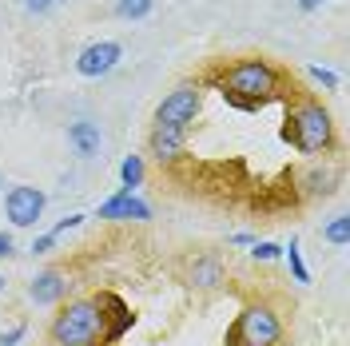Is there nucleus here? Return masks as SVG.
Segmentation results:
<instances>
[{
  "label": "nucleus",
  "mask_w": 350,
  "mask_h": 346,
  "mask_svg": "<svg viewBox=\"0 0 350 346\" xmlns=\"http://www.w3.org/2000/svg\"><path fill=\"white\" fill-rule=\"evenodd\" d=\"M0 255H12V235L8 231H0Z\"/></svg>",
  "instance_id": "obj_25"
},
{
  "label": "nucleus",
  "mask_w": 350,
  "mask_h": 346,
  "mask_svg": "<svg viewBox=\"0 0 350 346\" xmlns=\"http://www.w3.org/2000/svg\"><path fill=\"white\" fill-rule=\"evenodd\" d=\"M100 219H135V223H148V219H152V207H148L135 191H124V187H120L108 203H100Z\"/></svg>",
  "instance_id": "obj_11"
},
{
  "label": "nucleus",
  "mask_w": 350,
  "mask_h": 346,
  "mask_svg": "<svg viewBox=\"0 0 350 346\" xmlns=\"http://www.w3.org/2000/svg\"><path fill=\"white\" fill-rule=\"evenodd\" d=\"M323 239L334 243V247H347L350 243V215H334L330 219L327 227H323Z\"/></svg>",
  "instance_id": "obj_16"
},
{
  "label": "nucleus",
  "mask_w": 350,
  "mask_h": 346,
  "mask_svg": "<svg viewBox=\"0 0 350 346\" xmlns=\"http://www.w3.org/2000/svg\"><path fill=\"white\" fill-rule=\"evenodd\" d=\"M44 207H48V195L40 187H32V183H16L4 195V215H8L12 227H36Z\"/></svg>",
  "instance_id": "obj_7"
},
{
  "label": "nucleus",
  "mask_w": 350,
  "mask_h": 346,
  "mask_svg": "<svg viewBox=\"0 0 350 346\" xmlns=\"http://www.w3.org/2000/svg\"><path fill=\"white\" fill-rule=\"evenodd\" d=\"M286 319L271 299H251L239 306L235 323L227 326L223 346H283Z\"/></svg>",
  "instance_id": "obj_4"
},
{
  "label": "nucleus",
  "mask_w": 350,
  "mask_h": 346,
  "mask_svg": "<svg viewBox=\"0 0 350 346\" xmlns=\"http://www.w3.org/2000/svg\"><path fill=\"white\" fill-rule=\"evenodd\" d=\"M80 223H84V215H68V219H60V223H56V227H52V235L60 239V235H68V231H76V227H80Z\"/></svg>",
  "instance_id": "obj_22"
},
{
  "label": "nucleus",
  "mask_w": 350,
  "mask_h": 346,
  "mask_svg": "<svg viewBox=\"0 0 350 346\" xmlns=\"http://www.w3.org/2000/svg\"><path fill=\"white\" fill-rule=\"evenodd\" d=\"M203 80L239 111H259L283 100L295 76L283 64H275L271 56H231V60H219L215 68H207Z\"/></svg>",
  "instance_id": "obj_2"
},
{
  "label": "nucleus",
  "mask_w": 350,
  "mask_h": 346,
  "mask_svg": "<svg viewBox=\"0 0 350 346\" xmlns=\"http://www.w3.org/2000/svg\"><path fill=\"white\" fill-rule=\"evenodd\" d=\"M338 183H342V172H338V168H310V172L299 175V187H303V195H310V199L334 195Z\"/></svg>",
  "instance_id": "obj_13"
},
{
  "label": "nucleus",
  "mask_w": 350,
  "mask_h": 346,
  "mask_svg": "<svg viewBox=\"0 0 350 346\" xmlns=\"http://www.w3.org/2000/svg\"><path fill=\"white\" fill-rule=\"evenodd\" d=\"M199 111H203V80H183V84H175L155 104L152 124H167V128L191 131V124L199 120Z\"/></svg>",
  "instance_id": "obj_5"
},
{
  "label": "nucleus",
  "mask_w": 350,
  "mask_h": 346,
  "mask_svg": "<svg viewBox=\"0 0 350 346\" xmlns=\"http://www.w3.org/2000/svg\"><path fill=\"white\" fill-rule=\"evenodd\" d=\"M120 60H124V48L116 40H96L76 56V72H80L84 80H100V76H108Z\"/></svg>",
  "instance_id": "obj_9"
},
{
  "label": "nucleus",
  "mask_w": 350,
  "mask_h": 346,
  "mask_svg": "<svg viewBox=\"0 0 350 346\" xmlns=\"http://www.w3.org/2000/svg\"><path fill=\"white\" fill-rule=\"evenodd\" d=\"M28 334V326L24 323H16V326H8V330H0V346H16Z\"/></svg>",
  "instance_id": "obj_20"
},
{
  "label": "nucleus",
  "mask_w": 350,
  "mask_h": 346,
  "mask_svg": "<svg viewBox=\"0 0 350 346\" xmlns=\"http://www.w3.org/2000/svg\"><path fill=\"white\" fill-rule=\"evenodd\" d=\"M295 4H299V12H314V8H323L327 0H295Z\"/></svg>",
  "instance_id": "obj_24"
},
{
  "label": "nucleus",
  "mask_w": 350,
  "mask_h": 346,
  "mask_svg": "<svg viewBox=\"0 0 350 346\" xmlns=\"http://www.w3.org/2000/svg\"><path fill=\"white\" fill-rule=\"evenodd\" d=\"M286 263H291V275H295V282H310V271H306L303 251H299V239H291V247H286Z\"/></svg>",
  "instance_id": "obj_17"
},
{
  "label": "nucleus",
  "mask_w": 350,
  "mask_h": 346,
  "mask_svg": "<svg viewBox=\"0 0 350 346\" xmlns=\"http://www.w3.org/2000/svg\"><path fill=\"white\" fill-rule=\"evenodd\" d=\"M251 247H255V251H251V259H255V263H275L279 255H283V247H279V243H251Z\"/></svg>",
  "instance_id": "obj_18"
},
{
  "label": "nucleus",
  "mask_w": 350,
  "mask_h": 346,
  "mask_svg": "<svg viewBox=\"0 0 350 346\" xmlns=\"http://www.w3.org/2000/svg\"><path fill=\"white\" fill-rule=\"evenodd\" d=\"M131 326L128 306L116 295H80L64 299L48 319V346H116Z\"/></svg>",
  "instance_id": "obj_1"
},
{
  "label": "nucleus",
  "mask_w": 350,
  "mask_h": 346,
  "mask_svg": "<svg viewBox=\"0 0 350 346\" xmlns=\"http://www.w3.org/2000/svg\"><path fill=\"white\" fill-rule=\"evenodd\" d=\"M0 187H4V175H0Z\"/></svg>",
  "instance_id": "obj_27"
},
{
  "label": "nucleus",
  "mask_w": 350,
  "mask_h": 346,
  "mask_svg": "<svg viewBox=\"0 0 350 346\" xmlns=\"http://www.w3.org/2000/svg\"><path fill=\"white\" fill-rule=\"evenodd\" d=\"M4 287H8V279H4V275H0V295H4Z\"/></svg>",
  "instance_id": "obj_26"
},
{
  "label": "nucleus",
  "mask_w": 350,
  "mask_h": 346,
  "mask_svg": "<svg viewBox=\"0 0 350 346\" xmlns=\"http://www.w3.org/2000/svg\"><path fill=\"white\" fill-rule=\"evenodd\" d=\"M283 104H286L283 139L295 148V152H303V155L338 152V124H334L330 108L314 96V92H306V88H299L295 80H291Z\"/></svg>",
  "instance_id": "obj_3"
},
{
  "label": "nucleus",
  "mask_w": 350,
  "mask_h": 346,
  "mask_svg": "<svg viewBox=\"0 0 350 346\" xmlns=\"http://www.w3.org/2000/svg\"><path fill=\"white\" fill-rule=\"evenodd\" d=\"M155 8V0H116V16L120 21H144Z\"/></svg>",
  "instance_id": "obj_15"
},
{
  "label": "nucleus",
  "mask_w": 350,
  "mask_h": 346,
  "mask_svg": "<svg viewBox=\"0 0 350 346\" xmlns=\"http://www.w3.org/2000/svg\"><path fill=\"white\" fill-rule=\"evenodd\" d=\"M68 291H72V275L64 267H48L28 282V299L36 306H60L68 299Z\"/></svg>",
  "instance_id": "obj_10"
},
{
  "label": "nucleus",
  "mask_w": 350,
  "mask_h": 346,
  "mask_svg": "<svg viewBox=\"0 0 350 346\" xmlns=\"http://www.w3.org/2000/svg\"><path fill=\"white\" fill-rule=\"evenodd\" d=\"M52 247H56V235L48 231V235H40V239H36V243H32V255H48Z\"/></svg>",
  "instance_id": "obj_23"
},
{
  "label": "nucleus",
  "mask_w": 350,
  "mask_h": 346,
  "mask_svg": "<svg viewBox=\"0 0 350 346\" xmlns=\"http://www.w3.org/2000/svg\"><path fill=\"white\" fill-rule=\"evenodd\" d=\"M68 144H72V152L80 155V159H96V155H100V144H104L100 124H92V120L68 124Z\"/></svg>",
  "instance_id": "obj_12"
},
{
  "label": "nucleus",
  "mask_w": 350,
  "mask_h": 346,
  "mask_svg": "<svg viewBox=\"0 0 350 346\" xmlns=\"http://www.w3.org/2000/svg\"><path fill=\"white\" fill-rule=\"evenodd\" d=\"M120 183H124V191H135L144 183V155H128L120 163Z\"/></svg>",
  "instance_id": "obj_14"
},
{
  "label": "nucleus",
  "mask_w": 350,
  "mask_h": 346,
  "mask_svg": "<svg viewBox=\"0 0 350 346\" xmlns=\"http://www.w3.org/2000/svg\"><path fill=\"white\" fill-rule=\"evenodd\" d=\"M175 275L187 291H219L227 287V263L219 251H187L175 263Z\"/></svg>",
  "instance_id": "obj_6"
},
{
  "label": "nucleus",
  "mask_w": 350,
  "mask_h": 346,
  "mask_svg": "<svg viewBox=\"0 0 350 346\" xmlns=\"http://www.w3.org/2000/svg\"><path fill=\"white\" fill-rule=\"evenodd\" d=\"M187 152V131L183 128H167V124H152L148 128V155L159 168H175Z\"/></svg>",
  "instance_id": "obj_8"
},
{
  "label": "nucleus",
  "mask_w": 350,
  "mask_h": 346,
  "mask_svg": "<svg viewBox=\"0 0 350 346\" xmlns=\"http://www.w3.org/2000/svg\"><path fill=\"white\" fill-rule=\"evenodd\" d=\"M56 4H60V0H24V8H28L32 16H48Z\"/></svg>",
  "instance_id": "obj_21"
},
{
  "label": "nucleus",
  "mask_w": 350,
  "mask_h": 346,
  "mask_svg": "<svg viewBox=\"0 0 350 346\" xmlns=\"http://www.w3.org/2000/svg\"><path fill=\"white\" fill-rule=\"evenodd\" d=\"M306 72H310V80H314V84H323L327 92H334V88H338V72H330V68H319V64H310Z\"/></svg>",
  "instance_id": "obj_19"
}]
</instances>
